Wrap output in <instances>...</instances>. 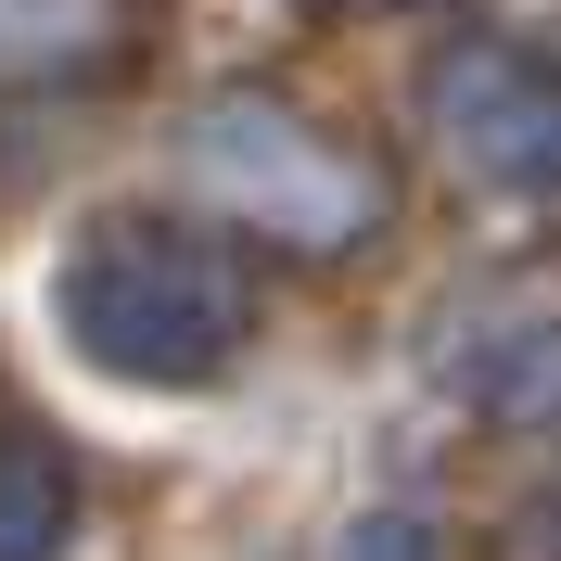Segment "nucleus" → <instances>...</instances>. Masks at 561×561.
<instances>
[{
    "mask_svg": "<svg viewBox=\"0 0 561 561\" xmlns=\"http://www.w3.org/2000/svg\"><path fill=\"white\" fill-rule=\"evenodd\" d=\"M179 167L205 179L243 230H268V243H294V255H345V243H370L396 217V179L370 167L357 140H332L319 115L268 103V90H217V103L192 115V140H179Z\"/></svg>",
    "mask_w": 561,
    "mask_h": 561,
    "instance_id": "f03ea898",
    "label": "nucleus"
},
{
    "mask_svg": "<svg viewBox=\"0 0 561 561\" xmlns=\"http://www.w3.org/2000/svg\"><path fill=\"white\" fill-rule=\"evenodd\" d=\"M77 536V472L13 396H0V561H51Z\"/></svg>",
    "mask_w": 561,
    "mask_h": 561,
    "instance_id": "20e7f679",
    "label": "nucleus"
},
{
    "mask_svg": "<svg viewBox=\"0 0 561 561\" xmlns=\"http://www.w3.org/2000/svg\"><path fill=\"white\" fill-rule=\"evenodd\" d=\"M485 409H511V421H549L561 434V332H524V345L485 370Z\"/></svg>",
    "mask_w": 561,
    "mask_h": 561,
    "instance_id": "423d86ee",
    "label": "nucleus"
},
{
    "mask_svg": "<svg viewBox=\"0 0 561 561\" xmlns=\"http://www.w3.org/2000/svg\"><path fill=\"white\" fill-rule=\"evenodd\" d=\"M345 561H447V549H434V524L383 511V524H357V536H345Z\"/></svg>",
    "mask_w": 561,
    "mask_h": 561,
    "instance_id": "0eeeda50",
    "label": "nucleus"
},
{
    "mask_svg": "<svg viewBox=\"0 0 561 561\" xmlns=\"http://www.w3.org/2000/svg\"><path fill=\"white\" fill-rule=\"evenodd\" d=\"M421 115L472 179L497 192H561V65L524 38H447L421 65Z\"/></svg>",
    "mask_w": 561,
    "mask_h": 561,
    "instance_id": "7ed1b4c3",
    "label": "nucleus"
},
{
    "mask_svg": "<svg viewBox=\"0 0 561 561\" xmlns=\"http://www.w3.org/2000/svg\"><path fill=\"white\" fill-rule=\"evenodd\" d=\"M51 319L65 345L115 383H153V396H192L217 383L230 357L255 345V255L192 230V217H153V205H115L90 217L51 268Z\"/></svg>",
    "mask_w": 561,
    "mask_h": 561,
    "instance_id": "f257e3e1",
    "label": "nucleus"
},
{
    "mask_svg": "<svg viewBox=\"0 0 561 561\" xmlns=\"http://www.w3.org/2000/svg\"><path fill=\"white\" fill-rule=\"evenodd\" d=\"M128 13L140 0H0V90L115 65V51H128Z\"/></svg>",
    "mask_w": 561,
    "mask_h": 561,
    "instance_id": "39448f33",
    "label": "nucleus"
}]
</instances>
